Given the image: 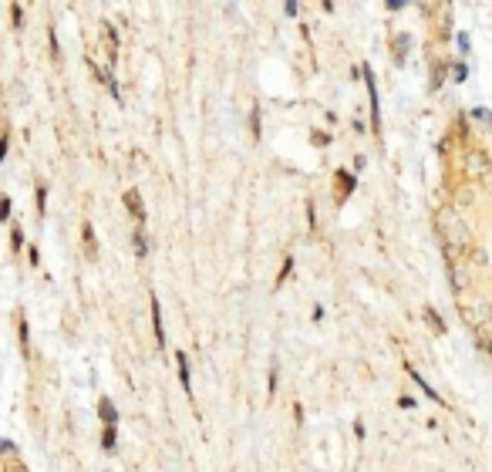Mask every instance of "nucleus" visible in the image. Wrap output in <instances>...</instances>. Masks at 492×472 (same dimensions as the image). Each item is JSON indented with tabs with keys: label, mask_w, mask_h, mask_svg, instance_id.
<instances>
[{
	"label": "nucleus",
	"mask_w": 492,
	"mask_h": 472,
	"mask_svg": "<svg viewBox=\"0 0 492 472\" xmlns=\"http://www.w3.org/2000/svg\"><path fill=\"white\" fill-rule=\"evenodd\" d=\"M364 81H368V91H371V118H374V132H381V108H378V88H374V74H371V68H364Z\"/></svg>",
	"instance_id": "1"
},
{
	"label": "nucleus",
	"mask_w": 492,
	"mask_h": 472,
	"mask_svg": "<svg viewBox=\"0 0 492 472\" xmlns=\"http://www.w3.org/2000/svg\"><path fill=\"white\" fill-rule=\"evenodd\" d=\"M125 206H129V212L135 216L138 223L145 220V206H142V196H138L135 189H129V192H125Z\"/></svg>",
	"instance_id": "2"
},
{
	"label": "nucleus",
	"mask_w": 492,
	"mask_h": 472,
	"mask_svg": "<svg viewBox=\"0 0 492 472\" xmlns=\"http://www.w3.org/2000/svg\"><path fill=\"white\" fill-rule=\"evenodd\" d=\"M176 368H179V381H182V388H186V391H192V375H189L186 351H179V354H176Z\"/></svg>",
	"instance_id": "3"
},
{
	"label": "nucleus",
	"mask_w": 492,
	"mask_h": 472,
	"mask_svg": "<svg viewBox=\"0 0 492 472\" xmlns=\"http://www.w3.org/2000/svg\"><path fill=\"white\" fill-rule=\"evenodd\" d=\"M404 371H408V375H412V381H415V384H418V388H421V391H425V395H428V398H432V401H442V398H438V391H435V388H432V384H428V381H425V378H421V375H418V371H415V368H412V364H404ZM442 405H445V401H442Z\"/></svg>",
	"instance_id": "4"
},
{
	"label": "nucleus",
	"mask_w": 492,
	"mask_h": 472,
	"mask_svg": "<svg viewBox=\"0 0 492 472\" xmlns=\"http://www.w3.org/2000/svg\"><path fill=\"white\" fill-rule=\"evenodd\" d=\"M98 415H101V422H105V425H115V422H118V412H115V405H112L108 398L98 401Z\"/></svg>",
	"instance_id": "5"
},
{
	"label": "nucleus",
	"mask_w": 492,
	"mask_h": 472,
	"mask_svg": "<svg viewBox=\"0 0 492 472\" xmlns=\"http://www.w3.org/2000/svg\"><path fill=\"white\" fill-rule=\"evenodd\" d=\"M152 320H155V337H159V344L165 348V331H162V310H159V301L152 297Z\"/></svg>",
	"instance_id": "6"
},
{
	"label": "nucleus",
	"mask_w": 492,
	"mask_h": 472,
	"mask_svg": "<svg viewBox=\"0 0 492 472\" xmlns=\"http://www.w3.org/2000/svg\"><path fill=\"white\" fill-rule=\"evenodd\" d=\"M84 250H88V260H95V256H98V243H95V229H91V223H84Z\"/></svg>",
	"instance_id": "7"
},
{
	"label": "nucleus",
	"mask_w": 492,
	"mask_h": 472,
	"mask_svg": "<svg viewBox=\"0 0 492 472\" xmlns=\"http://www.w3.org/2000/svg\"><path fill=\"white\" fill-rule=\"evenodd\" d=\"M132 246H135V256H145V253H148L145 233H135V236H132Z\"/></svg>",
	"instance_id": "8"
},
{
	"label": "nucleus",
	"mask_w": 492,
	"mask_h": 472,
	"mask_svg": "<svg viewBox=\"0 0 492 472\" xmlns=\"http://www.w3.org/2000/svg\"><path fill=\"white\" fill-rule=\"evenodd\" d=\"M425 320H428V324H432V327H435L438 334H445V324H442V320H438V314H435V310H432V307L425 310Z\"/></svg>",
	"instance_id": "9"
},
{
	"label": "nucleus",
	"mask_w": 492,
	"mask_h": 472,
	"mask_svg": "<svg viewBox=\"0 0 492 472\" xmlns=\"http://www.w3.org/2000/svg\"><path fill=\"white\" fill-rule=\"evenodd\" d=\"M101 445H105L108 452H112V448H115V425H105V435H101Z\"/></svg>",
	"instance_id": "10"
},
{
	"label": "nucleus",
	"mask_w": 492,
	"mask_h": 472,
	"mask_svg": "<svg viewBox=\"0 0 492 472\" xmlns=\"http://www.w3.org/2000/svg\"><path fill=\"white\" fill-rule=\"evenodd\" d=\"M465 74H468L465 65H455V68H452V78H455V81H465Z\"/></svg>",
	"instance_id": "11"
},
{
	"label": "nucleus",
	"mask_w": 492,
	"mask_h": 472,
	"mask_svg": "<svg viewBox=\"0 0 492 472\" xmlns=\"http://www.w3.org/2000/svg\"><path fill=\"white\" fill-rule=\"evenodd\" d=\"M44 199H48V186H37V212H44Z\"/></svg>",
	"instance_id": "12"
},
{
	"label": "nucleus",
	"mask_w": 492,
	"mask_h": 472,
	"mask_svg": "<svg viewBox=\"0 0 492 472\" xmlns=\"http://www.w3.org/2000/svg\"><path fill=\"white\" fill-rule=\"evenodd\" d=\"M250 125H253V135H260V108L253 105V115H250Z\"/></svg>",
	"instance_id": "13"
},
{
	"label": "nucleus",
	"mask_w": 492,
	"mask_h": 472,
	"mask_svg": "<svg viewBox=\"0 0 492 472\" xmlns=\"http://www.w3.org/2000/svg\"><path fill=\"white\" fill-rule=\"evenodd\" d=\"M398 405H401V408H415V405H418V401H415V398H408V395H404V398L398 401Z\"/></svg>",
	"instance_id": "14"
}]
</instances>
